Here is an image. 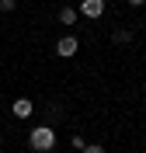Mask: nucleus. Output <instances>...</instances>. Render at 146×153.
I'll return each instance as SVG.
<instances>
[{
    "label": "nucleus",
    "instance_id": "nucleus-5",
    "mask_svg": "<svg viewBox=\"0 0 146 153\" xmlns=\"http://www.w3.org/2000/svg\"><path fill=\"white\" fill-rule=\"evenodd\" d=\"M77 18H80L77 7H63L59 10V25H77Z\"/></svg>",
    "mask_w": 146,
    "mask_h": 153
},
{
    "label": "nucleus",
    "instance_id": "nucleus-7",
    "mask_svg": "<svg viewBox=\"0 0 146 153\" xmlns=\"http://www.w3.org/2000/svg\"><path fill=\"white\" fill-rule=\"evenodd\" d=\"M14 7H18V0H0V10H4V14H10Z\"/></svg>",
    "mask_w": 146,
    "mask_h": 153
},
{
    "label": "nucleus",
    "instance_id": "nucleus-3",
    "mask_svg": "<svg viewBox=\"0 0 146 153\" xmlns=\"http://www.w3.org/2000/svg\"><path fill=\"white\" fill-rule=\"evenodd\" d=\"M77 10L84 14V18H101V14H104V0H84Z\"/></svg>",
    "mask_w": 146,
    "mask_h": 153
},
{
    "label": "nucleus",
    "instance_id": "nucleus-8",
    "mask_svg": "<svg viewBox=\"0 0 146 153\" xmlns=\"http://www.w3.org/2000/svg\"><path fill=\"white\" fill-rule=\"evenodd\" d=\"M70 146H73V150H84V146H87V139H84V136H73V139H70Z\"/></svg>",
    "mask_w": 146,
    "mask_h": 153
},
{
    "label": "nucleus",
    "instance_id": "nucleus-10",
    "mask_svg": "<svg viewBox=\"0 0 146 153\" xmlns=\"http://www.w3.org/2000/svg\"><path fill=\"white\" fill-rule=\"evenodd\" d=\"M143 4H146V0H129V7H143Z\"/></svg>",
    "mask_w": 146,
    "mask_h": 153
},
{
    "label": "nucleus",
    "instance_id": "nucleus-4",
    "mask_svg": "<svg viewBox=\"0 0 146 153\" xmlns=\"http://www.w3.org/2000/svg\"><path fill=\"white\" fill-rule=\"evenodd\" d=\"M31 108H35V105H31L28 97H18V101L10 105V111H14V118H28V115H31Z\"/></svg>",
    "mask_w": 146,
    "mask_h": 153
},
{
    "label": "nucleus",
    "instance_id": "nucleus-1",
    "mask_svg": "<svg viewBox=\"0 0 146 153\" xmlns=\"http://www.w3.org/2000/svg\"><path fill=\"white\" fill-rule=\"evenodd\" d=\"M28 143L35 153H49L52 146H56V132H52V125H35L28 132Z\"/></svg>",
    "mask_w": 146,
    "mask_h": 153
},
{
    "label": "nucleus",
    "instance_id": "nucleus-11",
    "mask_svg": "<svg viewBox=\"0 0 146 153\" xmlns=\"http://www.w3.org/2000/svg\"><path fill=\"white\" fill-rule=\"evenodd\" d=\"M0 150H4V143H0Z\"/></svg>",
    "mask_w": 146,
    "mask_h": 153
},
{
    "label": "nucleus",
    "instance_id": "nucleus-9",
    "mask_svg": "<svg viewBox=\"0 0 146 153\" xmlns=\"http://www.w3.org/2000/svg\"><path fill=\"white\" fill-rule=\"evenodd\" d=\"M84 153H108V150H104L101 143H97V146H84Z\"/></svg>",
    "mask_w": 146,
    "mask_h": 153
},
{
    "label": "nucleus",
    "instance_id": "nucleus-2",
    "mask_svg": "<svg viewBox=\"0 0 146 153\" xmlns=\"http://www.w3.org/2000/svg\"><path fill=\"white\" fill-rule=\"evenodd\" d=\"M77 49H80V38L77 35H63V38H59V42H56V52H59V56H77Z\"/></svg>",
    "mask_w": 146,
    "mask_h": 153
},
{
    "label": "nucleus",
    "instance_id": "nucleus-6",
    "mask_svg": "<svg viewBox=\"0 0 146 153\" xmlns=\"http://www.w3.org/2000/svg\"><path fill=\"white\" fill-rule=\"evenodd\" d=\"M111 38H115V45H125V42H129L132 35H129L125 28H118V31H111Z\"/></svg>",
    "mask_w": 146,
    "mask_h": 153
}]
</instances>
